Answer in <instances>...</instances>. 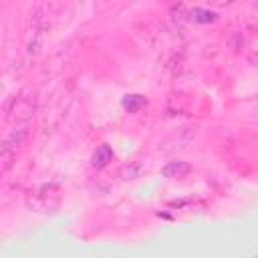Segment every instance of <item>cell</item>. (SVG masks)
Masks as SVG:
<instances>
[{"label":"cell","instance_id":"cell-1","mask_svg":"<svg viewBox=\"0 0 258 258\" xmlns=\"http://www.w3.org/2000/svg\"><path fill=\"white\" fill-rule=\"evenodd\" d=\"M34 111H36V95H34V91L24 89V91H20L18 95H14L6 103V107H4V119L12 127L14 125H26L34 117Z\"/></svg>","mask_w":258,"mask_h":258},{"label":"cell","instance_id":"cell-2","mask_svg":"<svg viewBox=\"0 0 258 258\" xmlns=\"http://www.w3.org/2000/svg\"><path fill=\"white\" fill-rule=\"evenodd\" d=\"M50 198L58 200V187L56 185H42L28 196V206L38 210V212H48L50 208H56V202H50Z\"/></svg>","mask_w":258,"mask_h":258},{"label":"cell","instance_id":"cell-3","mask_svg":"<svg viewBox=\"0 0 258 258\" xmlns=\"http://www.w3.org/2000/svg\"><path fill=\"white\" fill-rule=\"evenodd\" d=\"M111 159H113V149H111L109 145H101V147H97V151L93 153L91 163H93V167L101 169V167H105Z\"/></svg>","mask_w":258,"mask_h":258},{"label":"cell","instance_id":"cell-4","mask_svg":"<svg viewBox=\"0 0 258 258\" xmlns=\"http://www.w3.org/2000/svg\"><path fill=\"white\" fill-rule=\"evenodd\" d=\"M187 171H189V165L183 163V161H169L163 167V175L165 177H183Z\"/></svg>","mask_w":258,"mask_h":258},{"label":"cell","instance_id":"cell-5","mask_svg":"<svg viewBox=\"0 0 258 258\" xmlns=\"http://www.w3.org/2000/svg\"><path fill=\"white\" fill-rule=\"evenodd\" d=\"M143 105H145V99H143L141 95H127V97L123 99V107H125L127 111H131V113H137Z\"/></svg>","mask_w":258,"mask_h":258},{"label":"cell","instance_id":"cell-6","mask_svg":"<svg viewBox=\"0 0 258 258\" xmlns=\"http://www.w3.org/2000/svg\"><path fill=\"white\" fill-rule=\"evenodd\" d=\"M189 18L194 22H214L216 20V14L210 12V10H204V8H194L189 12Z\"/></svg>","mask_w":258,"mask_h":258},{"label":"cell","instance_id":"cell-7","mask_svg":"<svg viewBox=\"0 0 258 258\" xmlns=\"http://www.w3.org/2000/svg\"><path fill=\"white\" fill-rule=\"evenodd\" d=\"M121 173L125 175V179H133V177H137V173H139V165H137V163H133L131 167H129V165H125Z\"/></svg>","mask_w":258,"mask_h":258}]
</instances>
